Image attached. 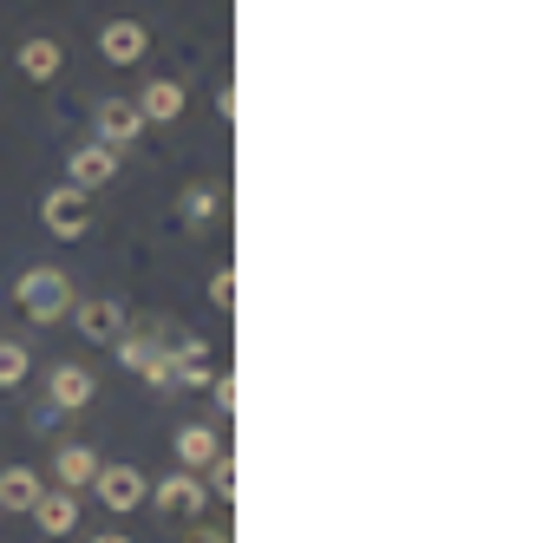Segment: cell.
I'll return each mask as SVG.
<instances>
[{
    "instance_id": "22",
    "label": "cell",
    "mask_w": 556,
    "mask_h": 543,
    "mask_svg": "<svg viewBox=\"0 0 556 543\" xmlns=\"http://www.w3.org/2000/svg\"><path fill=\"white\" fill-rule=\"evenodd\" d=\"M60 419H66V413H60V406H53V400H40V406H34V419H27V426H34V432H53V426H60Z\"/></svg>"
},
{
    "instance_id": "23",
    "label": "cell",
    "mask_w": 556,
    "mask_h": 543,
    "mask_svg": "<svg viewBox=\"0 0 556 543\" xmlns=\"http://www.w3.org/2000/svg\"><path fill=\"white\" fill-rule=\"evenodd\" d=\"M197 543H229V530H197Z\"/></svg>"
},
{
    "instance_id": "3",
    "label": "cell",
    "mask_w": 556,
    "mask_h": 543,
    "mask_svg": "<svg viewBox=\"0 0 556 543\" xmlns=\"http://www.w3.org/2000/svg\"><path fill=\"white\" fill-rule=\"evenodd\" d=\"M40 223H47V236H60V242H79V236L92 229V190H73V184L47 190V203H40Z\"/></svg>"
},
{
    "instance_id": "13",
    "label": "cell",
    "mask_w": 556,
    "mask_h": 543,
    "mask_svg": "<svg viewBox=\"0 0 556 543\" xmlns=\"http://www.w3.org/2000/svg\"><path fill=\"white\" fill-rule=\"evenodd\" d=\"M138 112H144V125H170V118H184V86H177V79H151L144 99H138Z\"/></svg>"
},
{
    "instance_id": "19",
    "label": "cell",
    "mask_w": 556,
    "mask_h": 543,
    "mask_svg": "<svg viewBox=\"0 0 556 543\" xmlns=\"http://www.w3.org/2000/svg\"><path fill=\"white\" fill-rule=\"evenodd\" d=\"M27 367H34V361H27V348H21V341H0V387H21V380H27Z\"/></svg>"
},
{
    "instance_id": "20",
    "label": "cell",
    "mask_w": 556,
    "mask_h": 543,
    "mask_svg": "<svg viewBox=\"0 0 556 543\" xmlns=\"http://www.w3.org/2000/svg\"><path fill=\"white\" fill-rule=\"evenodd\" d=\"M210 302L216 308H236V276H229V268H216V276H210Z\"/></svg>"
},
{
    "instance_id": "16",
    "label": "cell",
    "mask_w": 556,
    "mask_h": 543,
    "mask_svg": "<svg viewBox=\"0 0 556 543\" xmlns=\"http://www.w3.org/2000/svg\"><path fill=\"white\" fill-rule=\"evenodd\" d=\"M60 66H66L60 40H47V34H40V40H27V47H21V73H27V79H40V86H47Z\"/></svg>"
},
{
    "instance_id": "9",
    "label": "cell",
    "mask_w": 556,
    "mask_h": 543,
    "mask_svg": "<svg viewBox=\"0 0 556 543\" xmlns=\"http://www.w3.org/2000/svg\"><path fill=\"white\" fill-rule=\"evenodd\" d=\"M99 53H105L112 66H138V60L151 53V34H144L138 21H105V27H99Z\"/></svg>"
},
{
    "instance_id": "7",
    "label": "cell",
    "mask_w": 556,
    "mask_h": 543,
    "mask_svg": "<svg viewBox=\"0 0 556 543\" xmlns=\"http://www.w3.org/2000/svg\"><path fill=\"white\" fill-rule=\"evenodd\" d=\"M151 497H157V510H164L170 523H197V517H203V478H197V471H177V478H164Z\"/></svg>"
},
{
    "instance_id": "21",
    "label": "cell",
    "mask_w": 556,
    "mask_h": 543,
    "mask_svg": "<svg viewBox=\"0 0 556 543\" xmlns=\"http://www.w3.org/2000/svg\"><path fill=\"white\" fill-rule=\"evenodd\" d=\"M210 471H216V497H236V458H210Z\"/></svg>"
},
{
    "instance_id": "10",
    "label": "cell",
    "mask_w": 556,
    "mask_h": 543,
    "mask_svg": "<svg viewBox=\"0 0 556 543\" xmlns=\"http://www.w3.org/2000/svg\"><path fill=\"white\" fill-rule=\"evenodd\" d=\"M144 131V112H138V99H99V144H131Z\"/></svg>"
},
{
    "instance_id": "4",
    "label": "cell",
    "mask_w": 556,
    "mask_h": 543,
    "mask_svg": "<svg viewBox=\"0 0 556 543\" xmlns=\"http://www.w3.org/2000/svg\"><path fill=\"white\" fill-rule=\"evenodd\" d=\"M92 484H99V504H105V510H118V517H125V510H138V504L151 497V478H144L138 465H99V478H92Z\"/></svg>"
},
{
    "instance_id": "6",
    "label": "cell",
    "mask_w": 556,
    "mask_h": 543,
    "mask_svg": "<svg viewBox=\"0 0 556 543\" xmlns=\"http://www.w3.org/2000/svg\"><path fill=\"white\" fill-rule=\"evenodd\" d=\"M66 321H73L86 341H105V348L125 334V308H118V302H105V295H86V302H73V315H66Z\"/></svg>"
},
{
    "instance_id": "18",
    "label": "cell",
    "mask_w": 556,
    "mask_h": 543,
    "mask_svg": "<svg viewBox=\"0 0 556 543\" xmlns=\"http://www.w3.org/2000/svg\"><path fill=\"white\" fill-rule=\"evenodd\" d=\"M216 452H223V445H216V432H210V426H184V432H177V458H184L190 471H203Z\"/></svg>"
},
{
    "instance_id": "15",
    "label": "cell",
    "mask_w": 556,
    "mask_h": 543,
    "mask_svg": "<svg viewBox=\"0 0 556 543\" xmlns=\"http://www.w3.org/2000/svg\"><path fill=\"white\" fill-rule=\"evenodd\" d=\"M34 517H40V530H47V536H66V530L79 523V504H73V491H40Z\"/></svg>"
},
{
    "instance_id": "2",
    "label": "cell",
    "mask_w": 556,
    "mask_h": 543,
    "mask_svg": "<svg viewBox=\"0 0 556 543\" xmlns=\"http://www.w3.org/2000/svg\"><path fill=\"white\" fill-rule=\"evenodd\" d=\"M14 302H21V315L34 328H53V321L73 315V282L60 276V268H27V276L14 282Z\"/></svg>"
},
{
    "instance_id": "24",
    "label": "cell",
    "mask_w": 556,
    "mask_h": 543,
    "mask_svg": "<svg viewBox=\"0 0 556 543\" xmlns=\"http://www.w3.org/2000/svg\"><path fill=\"white\" fill-rule=\"evenodd\" d=\"M92 543H131V536H92Z\"/></svg>"
},
{
    "instance_id": "12",
    "label": "cell",
    "mask_w": 556,
    "mask_h": 543,
    "mask_svg": "<svg viewBox=\"0 0 556 543\" xmlns=\"http://www.w3.org/2000/svg\"><path fill=\"white\" fill-rule=\"evenodd\" d=\"M40 471H27V465H8V471H0V517H8V510H34L40 504Z\"/></svg>"
},
{
    "instance_id": "14",
    "label": "cell",
    "mask_w": 556,
    "mask_h": 543,
    "mask_svg": "<svg viewBox=\"0 0 556 543\" xmlns=\"http://www.w3.org/2000/svg\"><path fill=\"white\" fill-rule=\"evenodd\" d=\"M53 471H60V484H66V491H79V484H92V478H99V452H92V445H60Z\"/></svg>"
},
{
    "instance_id": "5",
    "label": "cell",
    "mask_w": 556,
    "mask_h": 543,
    "mask_svg": "<svg viewBox=\"0 0 556 543\" xmlns=\"http://www.w3.org/2000/svg\"><path fill=\"white\" fill-rule=\"evenodd\" d=\"M118 177V151L112 144H79L73 157H66V184L73 190H105Z\"/></svg>"
},
{
    "instance_id": "17",
    "label": "cell",
    "mask_w": 556,
    "mask_h": 543,
    "mask_svg": "<svg viewBox=\"0 0 556 543\" xmlns=\"http://www.w3.org/2000/svg\"><path fill=\"white\" fill-rule=\"evenodd\" d=\"M216 216H223V190H210V184H190V190H184V223H190V229H210Z\"/></svg>"
},
{
    "instance_id": "11",
    "label": "cell",
    "mask_w": 556,
    "mask_h": 543,
    "mask_svg": "<svg viewBox=\"0 0 556 543\" xmlns=\"http://www.w3.org/2000/svg\"><path fill=\"white\" fill-rule=\"evenodd\" d=\"M170 361H177V387H203V380H216L210 348H203L197 334H184V328H170Z\"/></svg>"
},
{
    "instance_id": "1",
    "label": "cell",
    "mask_w": 556,
    "mask_h": 543,
    "mask_svg": "<svg viewBox=\"0 0 556 543\" xmlns=\"http://www.w3.org/2000/svg\"><path fill=\"white\" fill-rule=\"evenodd\" d=\"M118 348V361L144 380V387H157V393H170L177 387V361H170V321H157V315H138V321H125V334L112 341Z\"/></svg>"
},
{
    "instance_id": "8",
    "label": "cell",
    "mask_w": 556,
    "mask_h": 543,
    "mask_svg": "<svg viewBox=\"0 0 556 543\" xmlns=\"http://www.w3.org/2000/svg\"><path fill=\"white\" fill-rule=\"evenodd\" d=\"M92 393H99L92 367H73V361H60V367L47 374V400H53L60 413H79V406H92Z\"/></svg>"
}]
</instances>
